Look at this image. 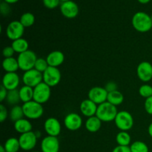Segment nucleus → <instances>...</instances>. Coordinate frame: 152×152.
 <instances>
[{
  "label": "nucleus",
  "mask_w": 152,
  "mask_h": 152,
  "mask_svg": "<svg viewBox=\"0 0 152 152\" xmlns=\"http://www.w3.org/2000/svg\"><path fill=\"white\" fill-rule=\"evenodd\" d=\"M2 68L6 73H16L19 69L17 59L14 57L4 58L2 61Z\"/></svg>",
  "instance_id": "4be33fe9"
},
{
  "label": "nucleus",
  "mask_w": 152,
  "mask_h": 152,
  "mask_svg": "<svg viewBox=\"0 0 152 152\" xmlns=\"http://www.w3.org/2000/svg\"><path fill=\"white\" fill-rule=\"evenodd\" d=\"M85 126L88 132H91V133H95L101 129L102 121L96 116H94V117H88L86 120Z\"/></svg>",
  "instance_id": "412c9836"
},
{
  "label": "nucleus",
  "mask_w": 152,
  "mask_h": 152,
  "mask_svg": "<svg viewBox=\"0 0 152 152\" xmlns=\"http://www.w3.org/2000/svg\"><path fill=\"white\" fill-rule=\"evenodd\" d=\"M41 150L42 152H59V141L57 137L48 135L43 138L41 142Z\"/></svg>",
  "instance_id": "dca6fc26"
},
{
  "label": "nucleus",
  "mask_w": 152,
  "mask_h": 152,
  "mask_svg": "<svg viewBox=\"0 0 152 152\" xmlns=\"http://www.w3.org/2000/svg\"><path fill=\"white\" fill-rule=\"evenodd\" d=\"M19 22L25 28H29V27L32 26L35 22V16L32 13L27 12L21 16Z\"/></svg>",
  "instance_id": "c756f323"
},
{
  "label": "nucleus",
  "mask_w": 152,
  "mask_h": 152,
  "mask_svg": "<svg viewBox=\"0 0 152 152\" xmlns=\"http://www.w3.org/2000/svg\"><path fill=\"white\" fill-rule=\"evenodd\" d=\"M22 80L25 86H30L34 88L36 86L42 83L43 75L39 71L33 68V69L24 72Z\"/></svg>",
  "instance_id": "0eeeda50"
},
{
  "label": "nucleus",
  "mask_w": 152,
  "mask_h": 152,
  "mask_svg": "<svg viewBox=\"0 0 152 152\" xmlns=\"http://www.w3.org/2000/svg\"><path fill=\"white\" fill-rule=\"evenodd\" d=\"M137 1L141 4H148L151 0H137Z\"/></svg>",
  "instance_id": "c03bdc74"
},
{
  "label": "nucleus",
  "mask_w": 152,
  "mask_h": 152,
  "mask_svg": "<svg viewBox=\"0 0 152 152\" xmlns=\"http://www.w3.org/2000/svg\"><path fill=\"white\" fill-rule=\"evenodd\" d=\"M43 82L51 87L56 86L61 81V72L58 68L49 66L42 74Z\"/></svg>",
  "instance_id": "6e6552de"
},
{
  "label": "nucleus",
  "mask_w": 152,
  "mask_h": 152,
  "mask_svg": "<svg viewBox=\"0 0 152 152\" xmlns=\"http://www.w3.org/2000/svg\"><path fill=\"white\" fill-rule=\"evenodd\" d=\"M108 94V92L107 91L105 88L95 86V87L91 88L89 90L88 96L89 99H91L94 103L99 105L103 102H106Z\"/></svg>",
  "instance_id": "9b49d317"
},
{
  "label": "nucleus",
  "mask_w": 152,
  "mask_h": 152,
  "mask_svg": "<svg viewBox=\"0 0 152 152\" xmlns=\"http://www.w3.org/2000/svg\"><path fill=\"white\" fill-rule=\"evenodd\" d=\"M19 1V0H4V2L7 3V4H14V3H16Z\"/></svg>",
  "instance_id": "79ce46f5"
},
{
  "label": "nucleus",
  "mask_w": 152,
  "mask_h": 152,
  "mask_svg": "<svg viewBox=\"0 0 152 152\" xmlns=\"http://www.w3.org/2000/svg\"><path fill=\"white\" fill-rule=\"evenodd\" d=\"M37 59L38 58L36 53L31 50H28L27 51L19 53L17 57L19 69L23 71L24 72L33 69L34 68Z\"/></svg>",
  "instance_id": "20e7f679"
},
{
  "label": "nucleus",
  "mask_w": 152,
  "mask_h": 152,
  "mask_svg": "<svg viewBox=\"0 0 152 152\" xmlns=\"http://www.w3.org/2000/svg\"><path fill=\"white\" fill-rule=\"evenodd\" d=\"M148 134L150 135V137H152V123L149 125V126H148Z\"/></svg>",
  "instance_id": "37998d69"
},
{
  "label": "nucleus",
  "mask_w": 152,
  "mask_h": 152,
  "mask_svg": "<svg viewBox=\"0 0 152 152\" xmlns=\"http://www.w3.org/2000/svg\"><path fill=\"white\" fill-rule=\"evenodd\" d=\"M62 2H64V1H71V0H60Z\"/></svg>",
  "instance_id": "49530a36"
},
{
  "label": "nucleus",
  "mask_w": 152,
  "mask_h": 152,
  "mask_svg": "<svg viewBox=\"0 0 152 152\" xmlns=\"http://www.w3.org/2000/svg\"><path fill=\"white\" fill-rule=\"evenodd\" d=\"M19 96L24 103L34 100V88L30 86H24L19 90Z\"/></svg>",
  "instance_id": "5701e85b"
},
{
  "label": "nucleus",
  "mask_w": 152,
  "mask_h": 152,
  "mask_svg": "<svg viewBox=\"0 0 152 152\" xmlns=\"http://www.w3.org/2000/svg\"><path fill=\"white\" fill-rule=\"evenodd\" d=\"M48 67L49 65L47 62V59H44V58H38L37 61H36L35 65H34V69L43 74Z\"/></svg>",
  "instance_id": "2f4dec72"
},
{
  "label": "nucleus",
  "mask_w": 152,
  "mask_h": 152,
  "mask_svg": "<svg viewBox=\"0 0 152 152\" xmlns=\"http://www.w3.org/2000/svg\"><path fill=\"white\" fill-rule=\"evenodd\" d=\"M60 11L65 18L74 19L78 15L79 7L77 3L72 0L64 1L60 4Z\"/></svg>",
  "instance_id": "4468645a"
},
{
  "label": "nucleus",
  "mask_w": 152,
  "mask_h": 152,
  "mask_svg": "<svg viewBox=\"0 0 152 152\" xmlns=\"http://www.w3.org/2000/svg\"><path fill=\"white\" fill-rule=\"evenodd\" d=\"M33 126L28 119L22 118L14 123V129L20 134L32 132Z\"/></svg>",
  "instance_id": "aec40b11"
},
{
  "label": "nucleus",
  "mask_w": 152,
  "mask_h": 152,
  "mask_svg": "<svg viewBox=\"0 0 152 152\" xmlns=\"http://www.w3.org/2000/svg\"><path fill=\"white\" fill-rule=\"evenodd\" d=\"M107 101L112 105L117 106L121 105L124 101V96L123 94L118 90L114 91L109 92L108 94Z\"/></svg>",
  "instance_id": "393cba45"
},
{
  "label": "nucleus",
  "mask_w": 152,
  "mask_h": 152,
  "mask_svg": "<svg viewBox=\"0 0 152 152\" xmlns=\"http://www.w3.org/2000/svg\"><path fill=\"white\" fill-rule=\"evenodd\" d=\"M44 129L48 136L58 137L61 133L62 126L57 119L49 117L45 121Z\"/></svg>",
  "instance_id": "ddd939ff"
},
{
  "label": "nucleus",
  "mask_w": 152,
  "mask_h": 152,
  "mask_svg": "<svg viewBox=\"0 0 152 152\" xmlns=\"http://www.w3.org/2000/svg\"><path fill=\"white\" fill-rule=\"evenodd\" d=\"M144 108L147 114L152 115V96L145 99V103H144Z\"/></svg>",
  "instance_id": "e433bc0d"
},
{
  "label": "nucleus",
  "mask_w": 152,
  "mask_h": 152,
  "mask_svg": "<svg viewBox=\"0 0 152 152\" xmlns=\"http://www.w3.org/2000/svg\"><path fill=\"white\" fill-rule=\"evenodd\" d=\"M8 116L9 112L7 108L3 104H1L0 105V121H1V123H3L4 120H6Z\"/></svg>",
  "instance_id": "f704fd0d"
},
{
  "label": "nucleus",
  "mask_w": 152,
  "mask_h": 152,
  "mask_svg": "<svg viewBox=\"0 0 152 152\" xmlns=\"http://www.w3.org/2000/svg\"><path fill=\"white\" fill-rule=\"evenodd\" d=\"M46 59L49 66L58 68L65 61V55L60 50H53L49 53Z\"/></svg>",
  "instance_id": "6ab92c4d"
},
{
  "label": "nucleus",
  "mask_w": 152,
  "mask_h": 152,
  "mask_svg": "<svg viewBox=\"0 0 152 152\" xmlns=\"http://www.w3.org/2000/svg\"><path fill=\"white\" fill-rule=\"evenodd\" d=\"M116 142L118 144V145L129 146L132 142V137L128 132L120 131L116 136Z\"/></svg>",
  "instance_id": "bb28decb"
},
{
  "label": "nucleus",
  "mask_w": 152,
  "mask_h": 152,
  "mask_svg": "<svg viewBox=\"0 0 152 152\" xmlns=\"http://www.w3.org/2000/svg\"><path fill=\"white\" fill-rule=\"evenodd\" d=\"M118 111L117 106L112 105L108 101L98 105L96 116L102 122L114 121Z\"/></svg>",
  "instance_id": "f03ea898"
},
{
  "label": "nucleus",
  "mask_w": 152,
  "mask_h": 152,
  "mask_svg": "<svg viewBox=\"0 0 152 152\" xmlns=\"http://www.w3.org/2000/svg\"><path fill=\"white\" fill-rule=\"evenodd\" d=\"M97 107L98 105L93 101L89 99H86L80 103V110L83 115L88 118V117L96 116Z\"/></svg>",
  "instance_id": "a211bd4d"
},
{
  "label": "nucleus",
  "mask_w": 152,
  "mask_h": 152,
  "mask_svg": "<svg viewBox=\"0 0 152 152\" xmlns=\"http://www.w3.org/2000/svg\"><path fill=\"white\" fill-rule=\"evenodd\" d=\"M37 139L38 137L34 132H30L21 134L19 138L21 149L24 151H31L34 149L37 145Z\"/></svg>",
  "instance_id": "9d476101"
},
{
  "label": "nucleus",
  "mask_w": 152,
  "mask_h": 152,
  "mask_svg": "<svg viewBox=\"0 0 152 152\" xmlns=\"http://www.w3.org/2000/svg\"><path fill=\"white\" fill-rule=\"evenodd\" d=\"M137 74L141 81L149 82L152 79V65L146 61L140 62L137 68Z\"/></svg>",
  "instance_id": "2eb2a0df"
},
{
  "label": "nucleus",
  "mask_w": 152,
  "mask_h": 152,
  "mask_svg": "<svg viewBox=\"0 0 152 152\" xmlns=\"http://www.w3.org/2000/svg\"><path fill=\"white\" fill-rule=\"evenodd\" d=\"M104 88H105L106 89L107 91L109 93V92L117 90V83H114V82H109V83H108L105 85V86Z\"/></svg>",
  "instance_id": "58836bf2"
},
{
  "label": "nucleus",
  "mask_w": 152,
  "mask_h": 152,
  "mask_svg": "<svg viewBox=\"0 0 152 152\" xmlns=\"http://www.w3.org/2000/svg\"><path fill=\"white\" fill-rule=\"evenodd\" d=\"M11 46L16 53H22L28 50L29 44L25 39L20 38L12 42Z\"/></svg>",
  "instance_id": "b1692460"
},
{
  "label": "nucleus",
  "mask_w": 152,
  "mask_h": 152,
  "mask_svg": "<svg viewBox=\"0 0 152 152\" xmlns=\"http://www.w3.org/2000/svg\"><path fill=\"white\" fill-rule=\"evenodd\" d=\"M25 117L24 115V111L22 106L20 105H14L13 108L10 109V112H9V117H10V120L13 122H16L18 120H21Z\"/></svg>",
  "instance_id": "cd10ccee"
},
{
  "label": "nucleus",
  "mask_w": 152,
  "mask_h": 152,
  "mask_svg": "<svg viewBox=\"0 0 152 152\" xmlns=\"http://www.w3.org/2000/svg\"><path fill=\"white\" fill-rule=\"evenodd\" d=\"M20 83L19 76L16 73H6L2 77L1 86H4L7 91L17 89Z\"/></svg>",
  "instance_id": "f3484780"
},
{
  "label": "nucleus",
  "mask_w": 152,
  "mask_h": 152,
  "mask_svg": "<svg viewBox=\"0 0 152 152\" xmlns=\"http://www.w3.org/2000/svg\"><path fill=\"white\" fill-rule=\"evenodd\" d=\"M151 19H152V15L151 16Z\"/></svg>",
  "instance_id": "de8ad7c7"
},
{
  "label": "nucleus",
  "mask_w": 152,
  "mask_h": 152,
  "mask_svg": "<svg viewBox=\"0 0 152 152\" xmlns=\"http://www.w3.org/2000/svg\"><path fill=\"white\" fill-rule=\"evenodd\" d=\"M139 94L142 97L147 98L152 96V86L148 84H144L141 86L139 88Z\"/></svg>",
  "instance_id": "473e14b6"
},
{
  "label": "nucleus",
  "mask_w": 152,
  "mask_h": 152,
  "mask_svg": "<svg viewBox=\"0 0 152 152\" xmlns=\"http://www.w3.org/2000/svg\"><path fill=\"white\" fill-rule=\"evenodd\" d=\"M64 124L68 130L75 132L79 130L83 126V119L77 113H70L65 116Z\"/></svg>",
  "instance_id": "f8f14e48"
},
{
  "label": "nucleus",
  "mask_w": 152,
  "mask_h": 152,
  "mask_svg": "<svg viewBox=\"0 0 152 152\" xmlns=\"http://www.w3.org/2000/svg\"><path fill=\"white\" fill-rule=\"evenodd\" d=\"M4 148L7 152H18L21 148L19 139L15 137L9 138L4 142Z\"/></svg>",
  "instance_id": "a878e982"
},
{
  "label": "nucleus",
  "mask_w": 152,
  "mask_h": 152,
  "mask_svg": "<svg viewBox=\"0 0 152 152\" xmlns=\"http://www.w3.org/2000/svg\"><path fill=\"white\" fill-rule=\"evenodd\" d=\"M15 53H16V52L13 50L12 46H6L5 48H4V49H3L2 50V54L4 58L13 57V56Z\"/></svg>",
  "instance_id": "c9c22d12"
},
{
  "label": "nucleus",
  "mask_w": 152,
  "mask_h": 152,
  "mask_svg": "<svg viewBox=\"0 0 152 152\" xmlns=\"http://www.w3.org/2000/svg\"><path fill=\"white\" fill-rule=\"evenodd\" d=\"M7 92H8V91L4 86H1V90H0V102H3L4 99H6Z\"/></svg>",
  "instance_id": "a19ab883"
},
{
  "label": "nucleus",
  "mask_w": 152,
  "mask_h": 152,
  "mask_svg": "<svg viewBox=\"0 0 152 152\" xmlns=\"http://www.w3.org/2000/svg\"><path fill=\"white\" fill-rule=\"evenodd\" d=\"M132 152H148V147L146 144L142 141H135L132 143L130 146Z\"/></svg>",
  "instance_id": "7c9ffc66"
},
{
  "label": "nucleus",
  "mask_w": 152,
  "mask_h": 152,
  "mask_svg": "<svg viewBox=\"0 0 152 152\" xmlns=\"http://www.w3.org/2000/svg\"><path fill=\"white\" fill-rule=\"evenodd\" d=\"M43 4L48 9H54L59 5L60 0H42Z\"/></svg>",
  "instance_id": "72a5a7b5"
},
{
  "label": "nucleus",
  "mask_w": 152,
  "mask_h": 152,
  "mask_svg": "<svg viewBox=\"0 0 152 152\" xmlns=\"http://www.w3.org/2000/svg\"><path fill=\"white\" fill-rule=\"evenodd\" d=\"M22 106L23 108L24 115L28 120L39 119L44 114L42 105L34 100L24 103Z\"/></svg>",
  "instance_id": "7ed1b4c3"
},
{
  "label": "nucleus",
  "mask_w": 152,
  "mask_h": 152,
  "mask_svg": "<svg viewBox=\"0 0 152 152\" xmlns=\"http://www.w3.org/2000/svg\"><path fill=\"white\" fill-rule=\"evenodd\" d=\"M33 152H38V151H33Z\"/></svg>",
  "instance_id": "09e8293b"
},
{
  "label": "nucleus",
  "mask_w": 152,
  "mask_h": 152,
  "mask_svg": "<svg viewBox=\"0 0 152 152\" xmlns=\"http://www.w3.org/2000/svg\"><path fill=\"white\" fill-rule=\"evenodd\" d=\"M25 28L19 21H13L8 24L6 28V35L9 39L14 41L22 38L25 33Z\"/></svg>",
  "instance_id": "1a4fd4ad"
},
{
  "label": "nucleus",
  "mask_w": 152,
  "mask_h": 152,
  "mask_svg": "<svg viewBox=\"0 0 152 152\" xmlns=\"http://www.w3.org/2000/svg\"><path fill=\"white\" fill-rule=\"evenodd\" d=\"M114 123L117 129L120 131L128 132L131 130L134 126V118L132 114L127 111H118Z\"/></svg>",
  "instance_id": "39448f33"
},
{
  "label": "nucleus",
  "mask_w": 152,
  "mask_h": 152,
  "mask_svg": "<svg viewBox=\"0 0 152 152\" xmlns=\"http://www.w3.org/2000/svg\"><path fill=\"white\" fill-rule=\"evenodd\" d=\"M51 94L50 87L42 82L34 88V100L40 104H44L49 100Z\"/></svg>",
  "instance_id": "423d86ee"
},
{
  "label": "nucleus",
  "mask_w": 152,
  "mask_h": 152,
  "mask_svg": "<svg viewBox=\"0 0 152 152\" xmlns=\"http://www.w3.org/2000/svg\"><path fill=\"white\" fill-rule=\"evenodd\" d=\"M6 101L10 105H13V106L17 105L19 102L21 101L19 90L15 89V90L8 91L7 97H6Z\"/></svg>",
  "instance_id": "c85d7f7f"
},
{
  "label": "nucleus",
  "mask_w": 152,
  "mask_h": 152,
  "mask_svg": "<svg viewBox=\"0 0 152 152\" xmlns=\"http://www.w3.org/2000/svg\"><path fill=\"white\" fill-rule=\"evenodd\" d=\"M112 152H132L131 151L130 146H122V145H117V147L113 149Z\"/></svg>",
  "instance_id": "ea45409f"
},
{
  "label": "nucleus",
  "mask_w": 152,
  "mask_h": 152,
  "mask_svg": "<svg viewBox=\"0 0 152 152\" xmlns=\"http://www.w3.org/2000/svg\"><path fill=\"white\" fill-rule=\"evenodd\" d=\"M132 22L134 28L138 32L146 33L152 29L151 16L145 12H137L132 17Z\"/></svg>",
  "instance_id": "f257e3e1"
},
{
  "label": "nucleus",
  "mask_w": 152,
  "mask_h": 152,
  "mask_svg": "<svg viewBox=\"0 0 152 152\" xmlns=\"http://www.w3.org/2000/svg\"><path fill=\"white\" fill-rule=\"evenodd\" d=\"M0 10H1V13L3 16L8 15L10 12V7L9 6V4L4 2V1L1 2V6H0Z\"/></svg>",
  "instance_id": "4c0bfd02"
},
{
  "label": "nucleus",
  "mask_w": 152,
  "mask_h": 152,
  "mask_svg": "<svg viewBox=\"0 0 152 152\" xmlns=\"http://www.w3.org/2000/svg\"><path fill=\"white\" fill-rule=\"evenodd\" d=\"M0 152H7L6 150L4 149V145H1V146H0Z\"/></svg>",
  "instance_id": "a18cd8bd"
}]
</instances>
